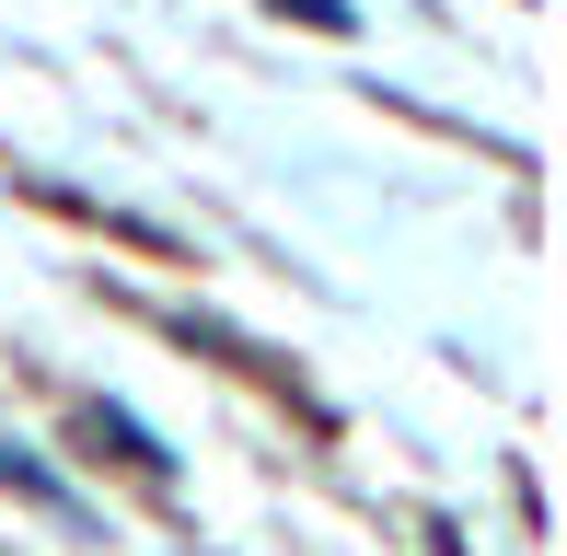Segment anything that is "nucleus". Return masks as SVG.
I'll return each instance as SVG.
<instances>
[{
    "label": "nucleus",
    "mask_w": 567,
    "mask_h": 556,
    "mask_svg": "<svg viewBox=\"0 0 567 556\" xmlns=\"http://www.w3.org/2000/svg\"><path fill=\"white\" fill-rule=\"evenodd\" d=\"M301 12H313V23H348V0H301Z\"/></svg>",
    "instance_id": "nucleus-1"
}]
</instances>
